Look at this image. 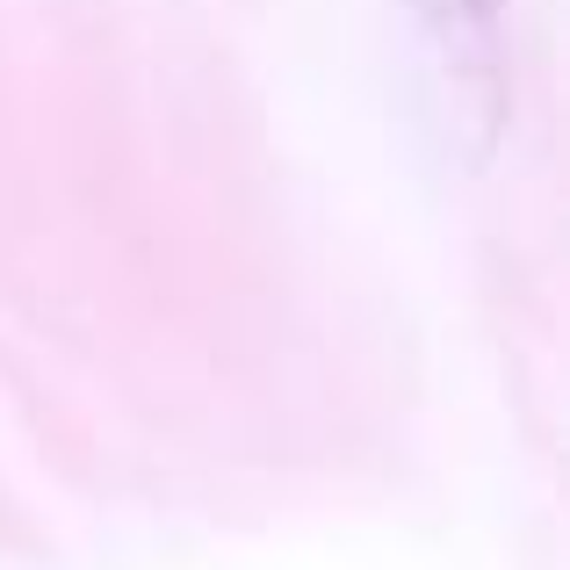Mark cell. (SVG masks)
<instances>
[{"label":"cell","instance_id":"cell-1","mask_svg":"<svg viewBox=\"0 0 570 570\" xmlns=\"http://www.w3.org/2000/svg\"><path fill=\"white\" fill-rule=\"evenodd\" d=\"M433 14V37L448 43V95L455 109H476L484 116V145L499 138V116H505V72H499V0H426Z\"/></svg>","mask_w":570,"mask_h":570}]
</instances>
